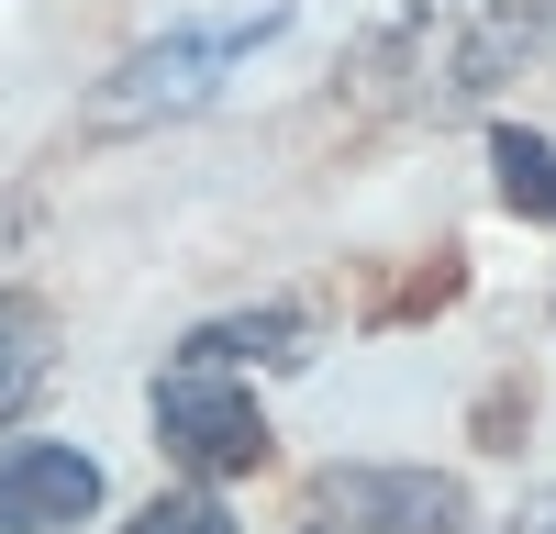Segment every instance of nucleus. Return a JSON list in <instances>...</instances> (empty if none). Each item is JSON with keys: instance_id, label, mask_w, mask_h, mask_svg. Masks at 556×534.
<instances>
[{"instance_id": "20e7f679", "label": "nucleus", "mask_w": 556, "mask_h": 534, "mask_svg": "<svg viewBox=\"0 0 556 534\" xmlns=\"http://www.w3.org/2000/svg\"><path fill=\"white\" fill-rule=\"evenodd\" d=\"M323 523H345V534H456L468 523V479H445V468H323Z\"/></svg>"}, {"instance_id": "423d86ee", "label": "nucleus", "mask_w": 556, "mask_h": 534, "mask_svg": "<svg viewBox=\"0 0 556 534\" xmlns=\"http://www.w3.org/2000/svg\"><path fill=\"white\" fill-rule=\"evenodd\" d=\"M301 356H312V323H301V312H223V323H201L190 345H178V368L245 379V368H301Z\"/></svg>"}, {"instance_id": "f03ea898", "label": "nucleus", "mask_w": 556, "mask_h": 534, "mask_svg": "<svg viewBox=\"0 0 556 534\" xmlns=\"http://www.w3.org/2000/svg\"><path fill=\"white\" fill-rule=\"evenodd\" d=\"M278 34H290V12H235V23H178V34H156L146 56H123V67L101 78V101H89V123H101V134H146V123H178V112L223 101V78H235L245 56H267Z\"/></svg>"}, {"instance_id": "f257e3e1", "label": "nucleus", "mask_w": 556, "mask_h": 534, "mask_svg": "<svg viewBox=\"0 0 556 534\" xmlns=\"http://www.w3.org/2000/svg\"><path fill=\"white\" fill-rule=\"evenodd\" d=\"M556 44V0H401L345 56V101L367 112H468Z\"/></svg>"}, {"instance_id": "9d476101", "label": "nucleus", "mask_w": 556, "mask_h": 534, "mask_svg": "<svg viewBox=\"0 0 556 534\" xmlns=\"http://www.w3.org/2000/svg\"><path fill=\"white\" fill-rule=\"evenodd\" d=\"M513 534H556V490H545V501H523V512H513Z\"/></svg>"}, {"instance_id": "6e6552de", "label": "nucleus", "mask_w": 556, "mask_h": 534, "mask_svg": "<svg viewBox=\"0 0 556 534\" xmlns=\"http://www.w3.org/2000/svg\"><path fill=\"white\" fill-rule=\"evenodd\" d=\"M490 178H501V201H513L523 223H556V145L523 123H490Z\"/></svg>"}, {"instance_id": "39448f33", "label": "nucleus", "mask_w": 556, "mask_h": 534, "mask_svg": "<svg viewBox=\"0 0 556 534\" xmlns=\"http://www.w3.org/2000/svg\"><path fill=\"white\" fill-rule=\"evenodd\" d=\"M101 512V457H78L67 434L0 445V534H78Z\"/></svg>"}, {"instance_id": "0eeeda50", "label": "nucleus", "mask_w": 556, "mask_h": 534, "mask_svg": "<svg viewBox=\"0 0 556 534\" xmlns=\"http://www.w3.org/2000/svg\"><path fill=\"white\" fill-rule=\"evenodd\" d=\"M45 379H56V312L34 290H0V412L45 400Z\"/></svg>"}, {"instance_id": "1a4fd4ad", "label": "nucleus", "mask_w": 556, "mask_h": 534, "mask_svg": "<svg viewBox=\"0 0 556 534\" xmlns=\"http://www.w3.org/2000/svg\"><path fill=\"white\" fill-rule=\"evenodd\" d=\"M112 534H235V512H223L212 490H167V501H146V512H123Z\"/></svg>"}, {"instance_id": "7ed1b4c3", "label": "nucleus", "mask_w": 556, "mask_h": 534, "mask_svg": "<svg viewBox=\"0 0 556 534\" xmlns=\"http://www.w3.org/2000/svg\"><path fill=\"white\" fill-rule=\"evenodd\" d=\"M156 445L190 479H256L267 468V412H256V390L245 379H223V368H178L167 356V379H156Z\"/></svg>"}]
</instances>
